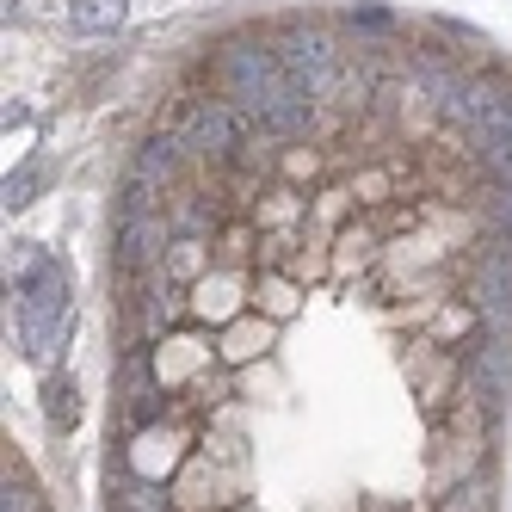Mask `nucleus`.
<instances>
[{
  "instance_id": "obj_6",
  "label": "nucleus",
  "mask_w": 512,
  "mask_h": 512,
  "mask_svg": "<svg viewBox=\"0 0 512 512\" xmlns=\"http://www.w3.org/2000/svg\"><path fill=\"white\" fill-rule=\"evenodd\" d=\"M38 186H44V167H38V161H25L19 173H7V210H25Z\"/></svg>"
},
{
  "instance_id": "obj_5",
  "label": "nucleus",
  "mask_w": 512,
  "mask_h": 512,
  "mask_svg": "<svg viewBox=\"0 0 512 512\" xmlns=\"http://www.w3.org/2000/svg\"><path fill=\"white\" fill-rule=\"evenodd\" d=\"M44 414H50V426H75L81 420V401H75V377H50L44 383Z\"/></svg>"
},
{
  "instance_id": "obj_1",
  "label": "nucleus",
  "mask_w": 512,
  "mask_h": 512,
  "mask_svg": "<svg viewBox=\"0 0 512 512\" xmlns=\"http://www.w3.org/2000/svg\"><path fill=\"white\" fill-rule=\"evenodd\" d=\"M401 371H408V389L420 401V414L438 426V420H451V408L463 401L469 389V358L451 352V346H438L426 334H414L408 346H401Z\"/></svg>"
},
{
  "instance_id": "obj_3",
  "label": "nucleus",
  "mask_w": 512,
  "mask_h": 512,
  "mask_svg": "<svg viewBox=\"0 0 512 512\" xmlns=\"http://www.w3.org/2000/svg\"><path fill=\"white\" fill-rule=\"evenodd\" d=\"M303 297H309V290H303V278H290L284 266H260V272H253V309H260L266 321H290V315H297L303 309Z\"/></svg>"
},
{
  "instance_id": "obj_2",
  "label": "nucleus",
  "mask_w": 512,
  "mask_h": 512,
  "mask_svg": "<svg viewBox=\"0 0 512 512\" xmlns=\"http://www.w3.org/2000/svg\"><path fill=\"white\" fill-rule=\"evenodd\" d=\"M216 334H223V346H216V358L229 364H253V358H266L272 352V340H278V321H266L260 309H247L241 321H229V327H216Z\"/></svg>"
},
{
  "instance_id": "obj_4",
  "label": "nucleus",
  "mask_w": 512,
  "mask_h": 512,
  "mask_svg": "<svg viewBox=\"0 0 512 512\" xmlns=\"http://www.w3.org/2000/svg\"><path fill=\"white\" fill-rule=\"evenodd\" d=\"M130 19V0H68V31L75 38H112Z\"/></svg>"
}]
</instances>
